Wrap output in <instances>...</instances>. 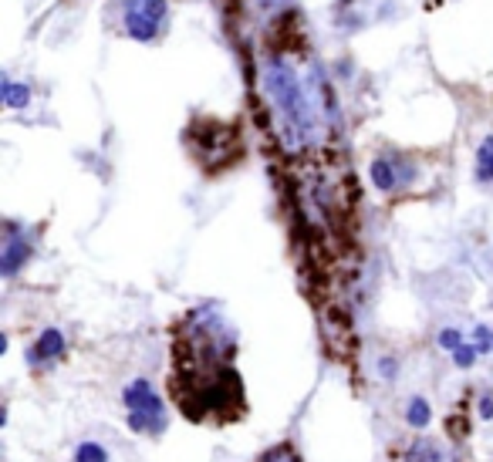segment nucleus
I'll return each instance as SVG.
<instances>
[{
  "mask_svg": "<svg viewBox=\"0 0 493 462\" xmlns=\"http://www.w3.org/2000/svg\"><path fill=\"white\" fill-rule=\"evenodd\" d=\"M236 337L216 308H196L173 337V398L186 418H236L247 409L234 368Z\"/></svg>",
  "mask_w": 493,
  "mask_h": 462,
  "instance_id": "f257e3e1",
  "label": "nucleus"
},
{
  "mask_svg": "<svg viewBox=\"0 0 493 462\" xmlns=\"http://www.w3.org/2000/svg\"><path fill=\"white\" fill-rule=\"evenodd\" d=\"M263 91L274 105L277 115V129L284 135L287 149H301L314 142V135L321 129L318 118V105H314L308 85L297 78L294 64L284 57H270L263 68Z\"/></svg>",
  "mask_w": 493,
  "mask_h": 462,
  "instance_id": "f03ea898",
  "label": "nucleus"
},
{
  "mask_svg": "<svg viewBox=\"0 0 493 462\" xmlns=\"http://www.w3.org/2000/svg\"><path fill=\"white\" fill-rule=\"evenodd\" d=\"M122 402H126V422H129L132 432L153 438L166 432V409H162V398L153 388V382L132 378L122 391Z\"/></svg>",
  "mask_w": 493,
  "mask_h": 462,
  "instance_id": "7ed1b4c3",
  "label": "nucleus"
},
{
  "mask_svg": "<svg viewBox=\"0 0 493 462\" xmlns=\"http://www.w3.org/2000/svg\"><path fill=\"white\" fill-rule=\"evenodd\" d=\"M166 0H126L122 3V24L126 34L139 44H153L166 30Z\"/></svg>",
  "mask_w": 493,
  "mask_h": 462,
  "instance_id": "20e7f679",
  "label": "nucleus"
},
{
  "mask_svg": "<svg viewBox=\"0 0 493 462\" xmlns=\"http://www.w3.org/2000/svg\"><path fill=\"white\" fill-rule=\"evenodd\" d=\"M31 250H34V243H31L27 230H21L17 223H7V230H3V250H0V274L7 281L17 277V270L31 260Z\"/></svg>",
  "mask_w": 493,
  "mask_h": 462,
  "instance_id": "39448f33",
  "label": "nucleus"
},
{
  "mask_svg": "<svg viewBox=\"0 0 493 462\" xmlns=\"http://www.w3.org/2000/svg\"><path fill=\"white\" fill-rule=\"evenodd\" d=\"M409 179H413V166L402 162V155H379L372 162V182L382 193H395L399 186H406Z\"/></svg>",
  "mask_w": 493,
  "mask_h": 462,
  "instance_id": "423d86ee",
  "label": "nucleus"
},
{
  "mask_svg": "<svg viewBox=\"0 0 493 462\" xmlns=\"http://www.w3.org/2000/svg\"><path fill=\"white\" fill-rule=\"evenodd\" d=\"M64 355V334L58 331V328H44V331L37 334V341L31 344V351H27V361L34 364V368H44V364H51Z\"/></svg>",
  "mask_w": 493,
  "mask_h": 462,
  "instance_id": "0eeeda50",
  "label": "nucleus"
},
{
  "mask_svg": "<svg viewBox=\"0 0 493 462\" xmlns=\"http://www.w3.org/2000/svg\"><path fill=\"white\" fill-rule=\"evenodd\" d=\"M402 462H456L453 452L442 445L440 438L433 436H419L409 442V449L402 452Z\"/></svg>",
  "mask_w": 493,
  "mask_h": 462,
  "instance_id": "6e6552de",
  "label": "nucleus"
},
{
  "mask_svg": "<svg viewBox=\"0 0 493 462\" xmlns=\"http://www.w3.org/2000/svg\"><path fill=\"white\" fill-rule=\"evenodd\" d=\"M3 105L7 108H27V102H31V88L27 85H21V81H14V78H3Z\"/></svg>",
  "mask_w": 493,
  "mask_h": 462,
  "instance_id": "1a4fd4ad",
  "label": "nucleus"
},
{
  "mask_svg": "<svg viewBox=\"0 0 493 462\" xmlns=\"http://www.w3.org/2000/svg\"><path fill=\"white\" fill-rule=\"evenodd\" d=\"M406 422L415 425V429H426V425L433 422V409H429V402H426L422 395H415L413 402L406 405Z\"/></svg>",
  "mask_w": 493,
  "mask_h": 462,
  "instance_id": "9d476101",
  "label": "nucleus"
},
{
  "mask_svg": "<svg viewBox=\"0 0 493 462\" xmlns=\"http://www.w3.org/2000/svg\"><path fill=\"white\" fill-rule=\"evenodd\" d=\"M476 179L493 182V139H483L476 149Z\"/></svg>",
  "mask_w": 493,
  "mask_h": 462,
  "instance_id": "9b49d317",
  "label": "nucleus"
},
{
  "mask_svg": "<svg viewBox=\"0 0 493 462\" xmlns=\"http://www.w3.org/2000/svg\"><path fill=\"white\" fill-rule=\"evenodd\" d=\"M257 462H301V456L294 452V445L291 442H281V445H274V449H267Z\"/></svg>",
  "mask_w": 493,
  "mask_h": 462,
  "instance_id": "f8f14e48",
  "label": "nucleus"
},
{
  "mask_svg": "<svg viewBox=\"0 0 493 462\" xmlns=\"http://www.w3.org/2000/svg\"><path fill=\"white\" fill-rule=\"evenodd\" d=\"M75 462H108V452L98 442H81L75 449Z\"/></svg>",
  "mask_w": 493,
  "mask_h": 462,
  "instance_id": "ddd939ff",
  "label": "nucleus"
},
{
  "mask_svg": "<svg viewBox=\"0 0 493 462\" xmlns=\"http://www.w3.org/2000/svg\"><path fill=\"white\" fill-rule=\"evenodd\" d=\"M467 341H463V331H456V328H442L440 331V348L446 351H460Z\"/></svg>",
  "mask_w": 493,
  "mask_h": 462,
  "instance_id": "4468645a",
  "label": "nucleus"
},
{
  "mask_svg": "<svg viewBox=\"0 0 493 462\" xmlns=\"http://www.w3.org/2000/svg\"><path fill=\"white\" fill-rule=\"evenodd\" d=\"M480 358V348L476 344H463L460 351H453V361H456V368H473Z\"/></svg>",
  "mask_w": 493,
  "mask_h": 462,
  "instance_id": "2eb2a0df",
  "label": "nucleus"
},
{
  "mask_svg": "<svg viewBox=\"0 0 493 462\" xmlns=\"http://www.w3.org/2000/svg\"><path fill=\"white\" fill-rule=\"evenodd\" d=\"M480 418H493V395H480Z\"/></svg>",
  "mask_w": 493,
  "mask_h": 462,
  "instance_id": "dca6fc26",
  "label": "nucleus"
}]
</instances>
